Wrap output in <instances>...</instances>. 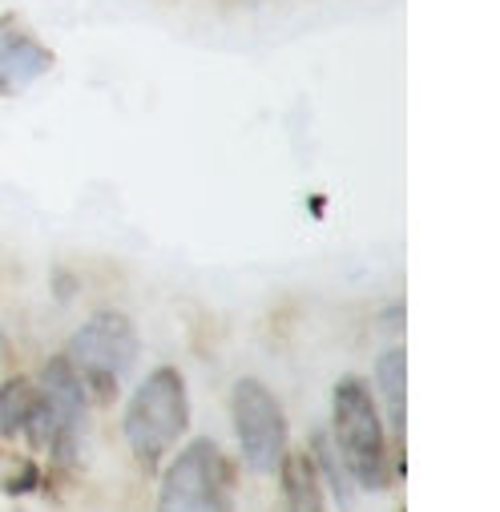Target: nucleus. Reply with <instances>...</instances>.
<instances>
[{
	"label": "nucleus",
	"instance_id": "5",
	"mask_svg": "<svg viewBox=\"0 0 500 512\" xmlns=\"http://www.w3.org/2000/svg\"><path fill=\"white\" fill-rule=\"evenodd\" d=\"M37 392H41V412L37 424L29 432V440L37 448L53 452V464L69 468L81 452V432H85V416H89V396L81 388L77 371L69 367L65 355H53L41 375H37Z\"/></svg>",
	"mask_w": 500,
	"mask_h": 512
},
{
	"label": "nucleus",
	"instance_id": "6",
	"mask_svg": "<svg viewBox=\"0 0 500 512\" xmlns=\"http://www.w3.org/2000/svg\"><path fill=\"white\" fill-rule=\"evenodd\" d=\"M230 420H234V436H238V452L246 460L250 472L271 476L279 472L283 456H287V412L275 400V392L267 388L263 379L242 375L230 392Z\"/></svg>",
	"mask_w": 500,
	"mask_h": 512
},
{
	"label": "nucleus",
	"instance_id": "11",
	"mask_svg": "<svg viewBox=\"0 0 500 512\" xmlns=\"http://www.w3.org/2000/svg\"><path fill=\"white\" fill-rule=\"evenodd\" d=\"M311 460H315V468H319V472H327V480L335 484V496H339L343 504H351L347 468H343V460L335 456V448H331V440H327L323 432H315V436H311Z\"/></svg>",
	"mask_w": 500,
	"mask_h": 512
},
{
	"label": "nucleus",
	"instance_id": "8",
	"mask_svg": "<svg viewBox=\"0 0 500 512\" xmlns=\"http://www.w3.org/2000/svg\"><path fill=\"white\" fill-rule=\"evenodd\" d=\"M375 388L388 404L392 432H396V472H404V432H408V355L404 347H388L375 359Z\"/></svg>",
	"mask_w": 500,
	"mask_h": 512
},
{
	"label": "nucleus",
	"instance_id": "12",
	"mask_svg": "<svg viewBox=\"0 0 500 512\" xmlns=\"http://www.w3.org/2000/svg\"><path fill=\"white\" fill-rule=\"evenodd\" d=\"M37 484H41V468L33 460H17V472L5 484H0V488H5L9 496H21V492H33Z\"/></svg>",
	"mask_w": 500,
	"mask_h": 512
},
{
	"label": "nucleus",
	"instance_id": "10",
	"mask_svg": "<svg viewBox=\"0 0 500 512\" xmlns=\"http://www.w3.org/2000/svg\"><path fill=\"white\" fill-rule=\"evenodd\" d=\"M41 412V392H37V379L13 375L0 383V440H13V436H29Z\"/></svg>",
	"mask_w": 500,
	"mask_h": 512
},
{
	"label": "nucleus",
	"instance_id": "4",
	"mask_svg": "<svg viewBox=\"0 0 500 512\" xmlns=\"http://www.w3.org/2000/svg\"><path fill=\"white\" fill-rule=\"evenodd\" d=\"M158 512H234V476L214 440L198 436L170 460Z\"/></svg>",
	"mask_w": 500,
	"mask_h": 512
},
{
	"label": "nucleus",
	"instance_id": "3",
	"mask_svg": "<svg viewBox=\"0 0 500 512\" xmlns=\"http://www.w3.org/2000/svg\"><path fill=\"white\" fill-rule=\"evenodd\" d=\"M138 351H142V343H138V327L130 315L97 311L77 327V335L65 347V359L77 371L85 396L97 404H109L121 388V379L134 371Z\"/></svg>",
	"mask_w": 500,
	"mask_h": 512
},
{
	"label": "nucleus",
	"instance_id": "7",
	"mask_svg": "<svg viewBox=\"0 0 500 512\" xmlns=\"http://www.w3.org/2000/svg\"><path fill=\"white\" fill-rule=\"evenodd\" d=\"M53 65V49L33 29H25L13 13L0 17V97H17L33 89Z\"/></svg>",
	"mask_w": 500,
	"mask_h": 512
},
{
	"label": "nucleus",
	"instance_id": "1",
	"mask_svg": "<svg viewBox=\"0 0 500 512\" xmlns=\"http://www.w3.org/2000/svg\"><path fill=\"white\" fill-rule=\"evenodd\" d=\"M331 448L343 460L347 476L363 492H384L392 484L396 460L388 452L384 412L375 392L359 375H339L331 392Z\"/></svg>",
	"mask_w": 500,
	"mask_h": 512
},
{
	"label": "nucleus",
	"instance_id": "9",
	"mask_svg": "<svg viewBox=\"0 0 500 512\" xmlns=\"http://www.w3.org/2000/svg\"><path fill=\"white\" fill-rule=\"evenodd\" d=\"M283 480V512H327V492H323V472L315 468L311 452H291L279 464Z\"/></svg>",
	"mask_w": 500,
	"mask_h": 512
},
{
	"label": "nucleus",
	"instance_id": "13",
	"mask_svg": "<svg viewBox=\"0 0 500 512\" xmlns=\"http://www.w3.org/2000/svg\"><path fill=\"white\" fill-rule=\"evenodd\" d=\"M9 355V339H5V331H0V359Z\"/></svg>",
	"mask_w": 500,
	"mask_h": 512
},
{
	"label": "nucleus",
	"instance_id": "2",
	"mask_svg": "<svg viewBox=\"0 0 500 512\" xmlns=\"http://www.w3.org/2000/svg\"><path fill=\"white\" fill-rule=\"evenodd\" d=\"M190 428V396H186V379L178 367H154L138 392L125 404L121 432L130 444L134 460L142 472H158L162 460L174 452V444Z\"/></svg>",
	"mask_w": 500,
	"mask_h": 512
}]
</instances>
